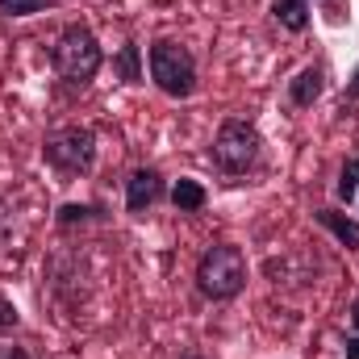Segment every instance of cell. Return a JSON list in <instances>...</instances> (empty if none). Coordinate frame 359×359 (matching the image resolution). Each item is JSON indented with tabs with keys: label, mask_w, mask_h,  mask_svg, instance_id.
<instances>
[{
	"label": "cell",
	"mask_w": 359,
	"mask_h": 359,
	"mask_svg": "<svg viewBox=\"0 0 359 359\" xmlns=\"http://www.w3.org/2000/svg\"><path fill=\"white\" fill-rule=\"evenodd\" d=\"M313 0H271V21L288 34H305L313 21Z\"/></svg>",
	"instance_id": "cell-10"
},
{
	"label": "cell",
	"mask_w": 359,
	"mask_h": 359,
	"mask_svg": "<svg viewBox=\"0 0 359 359\" xmlns=\"http://www.w3.org/2000/svg\"><path fill=\"white\" fill-rule=\"evenodd\" d=\"M46 8H59V0H0V17L4 21H21V17L46 13Z\"/></svg>",
	"instance_id": "cell-14"
},
{
	"label": "cell",
	"mask_w": 359,
	"mask_h": 359,
	"mask_svg": "<svg viewBox=\"0 0 359 359\" xmlns=\"http://www.w3.org/2000/svg\"><path fill=\"white\" fill-rule=\"evenodd\" d=\"M347 322H351V334H359V297L351 301V309H347Z\"/></svg>",
	"instance_id": "cell-18"
},
{
	"label": "cell",
	"mask_w": 359,
	"mask_h": 359,
	"mask_svg": "<svg viewBox=\"0 0 359 359\" xmlns=\"http://www.w3.org/2000/svg\"><path fill=\"white\" fill-rule=\"evenodd\" d=\"M209 159L222 176H251L264 163V134L251 117H226L213 134Z\"/></svg>",
	"instance_id": "cell-3"
},
{
	"label": "cell",
	"mask_w": 359,
	"mask_h": 359,
	"mask_svg": "<svg viewBox=\"0 0 359 359\" xmlns=\"http://www.w3.org/2000/svg\"><path fill=\"white\" fill-rule=\"evenodd\" d=\"M104 217H109V209H104V205H96V201H88V205L67 201V205H59V209H55V226H59V230H76V226L104 222Z\"/></svg>",
	"instance_id": "cell-12"
},
{
	"label": "cell",
	"mask_w": 359,
	"mask_h": 359,
	"mask_svg": "<svg viewBox=\"0 0 359 359\" xmlns=\"http://www.w3.org/2000/svg\"><path fill=\"white\" fill-rule=\"evenodd\" d=\"M326 92V67L322 63H305L292 80H288V104L292 109H313Z\"/></svg>",
	"instance_id": "cell-7"
},
{
	"label": "cell",
	"mask_w": 359,
	"mask_h": 359,
	"mask_svg": "<svg viewBox=\"0 0 359 359\" xmlns=\"http://www.w3.org/2000/svg\"><path fill=\"white\" fill-rule=\"evenodd\" d=\"M17 326H21V313H17V305L0 292V339H4V334H13Z\"/></svg>",
	"instance_id": "cell-15"
},
{
	"label": "cell",
	"mask_w": 359,
	"mask_h": 359,
	"mask_svg": "<svg viewBox=\"0 0 359 359\" xmlns=\"http://www.w3.org/2000/svg\"><path fill=\"white\" fill-rule=\"evenodd\" d=\"M50 67L72 88H88L92 80L100 76L104 46H100V38H96V29H92L88 21H72V25L59 29V38L50 46Z\"/></svg>",
	"instance_id": "cell-2"
},
{
	"label": "cell",
	"mask_w": 359,
	"mask_h": 359,
	"mask_svg": "<svg viewBox=\"0 0 359 359\" xmlns=\"http://www.w3.org/2000/svg\"><path fill=\"white\" fill-rule=\"evenodd\" d=\"M343 104H359V63L351 72V80H347V88H343Z\"/></svg>",
	"instance_id": "cell-16"
},
{
	"label": "cell",
	"mask_w": 359,
	"mask_h": 359,
	"mask_svg": "<svg viewBox=\"0 0 359 359\" xmlns=\"http://www.w3.org/2000/svg\"><path fill=\"white\" fill-rule=\"evenodd\" d=\"M168 201H172L176 213H201V209L209 205V192H205V184L180 176L176 184H172V192H168Z\"/></svg>",
	"instance_id": "cell-11"
},
{
	"label": "cell",
	"mask_w": 359,
	"mask_h": 359,
	"mask_svg": "<svg viewBox=\"0 0 359 359\" xmlns=\"http://www.w3.org/2000/svg\"><path fill=\"white\" fill-rule=\"evenodd\" d=\"M147 72H151V84L163 96H172V100H188L201 84L196 55L180 38H155L147 46Z\"/></svg>",
	"instance_id": "cell-4"
},
{
	"label": "cell",
	"mask_w": 359,
	"mask_h": 359,
	"mask_svg": "<svg viewBox=\"0 0 359 359\" xmlns=\"http://www.w3.org/2000/svg\"><path fill=\"white\" fill-rule=\"evenodd\" d=\"M313 222L326 226L339 247H347L351 255H359V217L343 213V209H330V205H318V209H313Z\"/></svg>",
	"instance_id": "cell-8"
},
{
	"label": "cell",
	"mask_w": 359,
	"mask_h": 359,
	"mask_svg": "<svg viewBox=\"0 0 359 359\" xmlns=\"http://www.w3.org/2000/svg\"><path fill=\"white\" fill-rule=\"evenodd\" d=\"M168 176L159 172V168H151V163H142V168H134L130 176H126V213L130 217H147L151 209H159L163 201H168Z\"/></svg>",
	"instance_id": "cell-6"
},
{
	"label": "cell",
	"mask_w": 359,
	"mask_h": 359,
	"mask_svg": "<svg viewBox=\"0 0 359 359\" xmlns=\"http://www.w3.org/2000/svg\"><path fill=\"white\" fill-rule=\"evenodd\" d=\"M113 76H117L121 84H130V88L147 84V67H142V46H138L134 38L117 46V55H113Z\"/></svg>",
	"instance_id": "cell-9"
},
{
	"label": "cell",
	"mask_w": 359,
	"mask_h": 359,
	"mask_svg": "<svg viewBox=\"0 0 359 359\" xmlns=\"http://www.w3.org/2000/svg\"><path fill=\"white\" fill-rule=\"evenodd\" d=\"M355 205H359V196H355Z\"/></svg>",
	"instance_id": "cell-21"
},
{
	"label": "cell",
	"mask_w": 359,
	"mask_h": 359,
	"mask_svg": "<svg viewBox=\"0 0 359 359\" xmlns=\"http://www.w3.org/2000/svg\"><path fill=\"white\" fill-rule=\"evenodd\" d=\"M180 359H205V355H201V351H184Z\"/></svg>",
	"instance_id": "cell-20"
},
{
	"label": "cell",
	"mask_w": 359,
	"mask_h": 359,
	"mask_svg": "<svg viewBox=\"0 0 359 359\" xmlns=\"http://www.w3.org/2000/svg\"><path fill=\"white\" fill-rule=\"evenodd\" d=\"M0 359H34L25 347H17V343H0Z\"/></svg>",
	"instance_id": "cell-17"
},
{
	"label": "cell",
	"mask_w": 359,
	"mask_h": 359,
	"mask_svg": "<svg viewBox=\"0 0 359 359\" xmlns=\"http://www.w3.org/2000/svg\"><path fill=\"white\" fill-rule=\"evenodd\" d=\"M251 280V264H247V251L234 247V243H209L196 259V271H192V284L205 301L213 305H226L234 297H243Z\"/></svg>",
	"instance_id": "cell-1"
},
{
	"label": "cell",
	"mask_w": 359,
	"mask_h": 359,
	"mask_svg": "<svg viewBox=\"0 0 359 359\" xmlns=\"http://www.w3.org/2000/svg\"><path fill=\"white\" fill-rule=\"evenodd\" d=\"M42 163L67 180H84L96 168V130L92 126H59L42 138Z\"/></svg>",
	"instance_id": "cell-5"
},
{
	"label": "cell",
	"mask_w": 359,
	"mask_h": 359,
	"mask_svg": "<svg viewBox=\"0 0 359 359\" xmlns=\"http://www.w3.org/2000/svg\"><path fill=\"white\" fill-rule=\"evenodd\" d=\"M343 351H347V359H359V334L347 339V347H343Z\"/></svg>",
	"instance_id": "cell-19"
},
{
	"label": "cell",
	"mask_w": 359,
	"mask_h": 359,
	"mask_svg": "<svg viewBox=\"0 0 359 359\" xmlns=\"http://www.w3.org/2000/svg\"><path fill=\"white\" fill-rule=\"evenodd\" d=\"M355 196H359V155H347L343 168H339V180H334V201L355 205Z\"/></svg>",
	"instance_id": "cell-13"
}]
</instances>
